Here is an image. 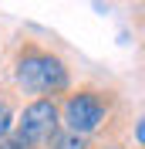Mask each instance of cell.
<instances>
[{"label": "cell", "mask_w": 145, "mask_h": 149, "mask_svg": "<svg viewBox=\"0 0 145 149\" xmlns=\"http://www.w3.org/2000/svg\"><path fill=\"white\" fill-rule=\"evenodd\" d=\"M14 81L27 95L51 98V95H61L71 88V71L54 51L37 47V44H24L17 54V65H14Z\"/></svg>", "instance_id": "obj_1"}, {"label": "cell", "mask_w": 145, "mask_h": 149, "mask_svg": "<svg viewBox=\"0 0 145 149\" xmlns=\"http://www.w3.org/2000/svg\"><path fill=\"white\" fill-rule=\"evenodd\" d=\"M64 125H68V132H74V136H84L88 139L95 129H101V122L108 119V98L101 92H91V88H84V92H74L68 95V102H64Z\"/></svg>", "instance_id": "obj_2"}, {"label": "cell", "mask_w": 145, "mask_h": 149, "mask_svg": "<svg viewBox=\"0 0 145 149\" xmlns=\"http://www.w3.org/2000/svg\"><path fill=\"white\" fill-rule=\"evenodd\" d=\"M57 119H61V112H57L54 98H34L27 109L20 112V119L14 122V129H10V132H17L20 139L34 149V146H41V142L51 139L54 129H61V122H57Z\"/></svg>", "instance_id": "obj_3"}, {"label": "cell", "mask_w": 145, "mask_h": 149, "mask_svg": "<svg viewBox=\"0 0 145 149\" xmlns=\"http://www.w3.org/2000/svg\"><path fill=\"white\" fill-rule=\"evenodd\" d=\"M47 149H88V139L84 136H74V132L68 129H54V136L47 139Z\"/></svg>", "instance_id": "obj_4"}, {"label": "cell", "mask_w": 145, "mask_h": 149, "mask_svg": "<svg viewBox=\"0 0 145 149\" xmlns=\"http://www.w3.org/2000/svg\"><path fill=\"white\" fill-rule=\"evenodd\" d=\"M10 129H14V112H10L7 102H0V139H3Z\"/></svg>", "instance_id": "obj_5"}, {"label": "cell", "mask_w": 145, "mask_h": 149, "mask_svg": "<svg viewBox=\"0 0 145 149\" xmlns=\"http://www.w3.org/2000/svg\"><path fill=\"white\" fill-rule=\"evenodd\" d=\"M0 149H30V146H27L24 139H20L17 132H7V136L0 139Z\"/></svg>", "instance_id": "obj_6"}, {"label": "cell", "mask_w": 145, "mask_h": 149, "mask_svg": "<svg viewBox=\"0 0 145 149\" xmlns=\"http://www.w3.org/2000/svg\"><path fill=\"white\" fill-rule=\"evenodd\" d=\"M108 149H118V146H108Z\"/></svg>", "instance_id": "obj_7"}]
</instances>
